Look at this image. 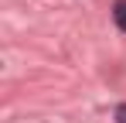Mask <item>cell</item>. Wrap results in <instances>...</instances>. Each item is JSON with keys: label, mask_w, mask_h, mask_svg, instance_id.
<instances>
[{"label": "cell", "mask_w": 126, "mask_h": 123, "mask_svg": "<svg viewBox=\"0 0 126 123\" xmlns=\"http://www.w3.org/2000/svg\"><path fill=\"white\" fill-rule=\"evenodd\" d=\"M112 17H116V27L126 34V0H116V7H112Z\"/></svg>", "instance_id": "obj_1"}, {"label": "cell", "mask_w": 126, "mask_h": 123, "mask_svg": "<svg viewBox=\"0 0 126 123\" xmlns=\"http://www.w3.org/2000/svg\"><path fill=\"white\" fill-rule=\"evenodd\" d=\"M116 123H126V102H123V106H116Z\"/></svg>", "instance_id": "obj_2"}]
</instances>
